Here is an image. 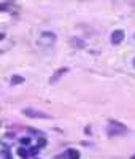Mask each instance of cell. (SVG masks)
Masks as SVG:
<instances>
[{"label": "cell", "mask_w": 135, "mask_h": 159, "mask_svg": "<svg viewBox=\"0 0 135 159\" xmlns=\"http://www.w3.org/2000/svg\"><path fill=\"white\" fill-rule=\"evenodd\" d=\"M52 43H56V34H52V32H43L42 37H40V45L51 46Z\"/></svg>", "instance_id": "cell-1"}, {"label": "cell", "mask_w": 135, "mask_h": 159, "mask_svg": "<svg viewBox=\"0 0 135 159\" xmlns=\"http://www.w3.org/2000/svg\"><path fill=\"white\" fill-rule=\"evenodd\" d=\"M24 115L30 116V118H43V119H49V115H45L42 111H37V110H32V108H25L24 110Z\"/></svg>", "instance_id": "cell-2"}, {"label": "cell", "mask_w": 135, "mask_h": 159, "mask_svg": "<svg viewBox=\"0 0 135 159\" xmlns=\"http://www.w3.org/2000/svg\"><path fill=\"white\" fill-rule=\"evenodd\" d=\"M123 40H124V30H115V32L111 34V43H113V45L123 43Z\"/></svg>", "instance_id": "cell-3"}, {"label": "cell", "mask_w": 135, "mask_h": 159, "mask_svg": "<svg viewBox=\"0 0 135 159\" xmlns=\"http://www.w3.org/2000/svg\"><path fill=\"white\" fill-rule=\"evenodd\" d=\"M67 159H79V151L69 150V151H67Z\"/></svg>", "instance_id": "cell-4"}, {"label": "cell", "mask_w": 135, "mask_h": 159, "mask_svg": "<svg viewBox=\"0 0 135 159\" xmlns=\"http://www.w3.org/2000/svg\"><path fill=\"white\" fill-rule=\"evenodd\" d=\"M70 43H72L73 46H79V48H81V46H84V42H83V40H79V38H72V40H70Z\"/></svg>", "instance_id": "cell-5"}, {"label": "cell", "mask_w": 135, "mask_h": 159, "mask_svg": "<svg viewBox=\"0 0 135 159\" xmlns=\"http://www.w3.org/2000/svg\"><path fill=\"white\" fill-rule=\"evenodd\" d=\"M22 81H24V78L19 76V75H15V76L11 78V83H13V84H21Z\"/></svg>", "instance_id": "cell-6"}, {"label": "cell", "mask_w": 135, "mask_h": 159, "mask_svg": "<svg viewBox=\"0 0 135 159\" xmlns=\"http://www.w3.org/2000/svg\"><path fill=\"white\" fill-rule=\"evenodd\" d=\"M18 154H19L21 157H27V156H30V151H27V150H24V148H19V150H18Z\"/></svg>", "instance_id": "cell-7"}, {"label": "cell", "mask_w": 135, "mask_h": 159, "mask_svg": "<svg viewBox=\"0 0 135 159\" xmlns=\"http://www.w3.org/2000/svg\"><path fill=\"white\" fill-rule=\"evenodd\" d=\"M64 72H65V69H61V70H59V72H57L56 75H54V78H51V83H54V81H56V80H59V75H62Z\"/></svg>", "instance_id": "cell-8"}, {"label": "cell", "mask_w": 135, "mask_h": 159, "mask_svg": "<svg viewBox=\"0 0 135 159\" xmlns=\"http://www.w3.org/2000/svg\"><path fill=\"white\" fill-rule=\"evenodd\" d=\"M19 142H21V145H30V139L29 137H22V139H19Z\"/></svg>", "instance_id": "cell-9"}, {"label": "cell", "mask_w": 135, "mask_h": 159, "mask_svg": "<svg viewBox=\"0 0 135 159\" xmlns=\"http://www.w3.org/2000/svg\"><path fill=\"white\" fill-rule=\"evenodd\" d=\"M3 159H11V156H10V153L7 151V147L3 145Z\"/></svg>", "instance_id": "cell-10"}, {"label": "cell", "mask_w": 135, "mask_h": 159, "mask_svg": "<svg viewBox=\"0 0 135 159\" xmlns=\"http://www.w3.org/2000/svg\"><path fill=\"white\" fill-rule=\"evenodd\" d=\"M45 145H46V140H45V139H40V142H38V148H40V147H45Z\"/></svg>", "instance_id": "cell-11"}, {"label": "cell", "mask_w": 135, "mask_h": 159, "mask_svg": "<svg viewBox=\"0 0 135 159\" xmlns=\"http://www.w3.org/2000/svg\"><path fill=\"white\" fill-rule=\"evenodd\" d=\"M132 64H133V67H135V57H133V61H132Z\"/></svg>", "instance_id": "cell-12"}, {"label": "cell", "mask_w": 135, "mask_h": 159, "mask_svg": "<svg viewBox=\"0 0 135 159\" xmlns=\"http://www.w3.org/2000/svg\"><path fill=\"white\" fill-rule=\"evenodd\" d=\"M130 159H135V156H132V157H130Z\"/></svg>", "instance_id": "cell-13"}]
</instances>
